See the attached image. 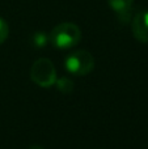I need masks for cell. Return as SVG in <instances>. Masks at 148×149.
Instances as JSON below:
<instances>
[{"mask_svg": "<svg viewBox=\"0 0 148 149\" xmlns=\"http://www.w3.org/2000/svg\"><path fill=\"white\" fill-rule=\"evenodd\" d=\"M49 38L57 49H71L80 42L81 30L76 24L62 22L52 29Z\"/></svg>", "mask_w": 148, "mask_h": 149, "instance_id": "cell-1", "label": "cell"}, {"mask_svg": "<svg viewBox=\"0 0 148 149\" xmlns=\"http://www.w3.org/2000/svg\"><path fill=\"white\" fill-rule=\"evenodd\" d=\"M30 77L41 88H50L57 81V71L51 60L39 58L33 63L30 70Z\"/></svg>", "mask_w": 148, "mask_h": 149, "instance_id": "cell-2", "label": "cell"}, {"mask_svg": "<svg viewBox=\"0 0 148 149\" xmlns=\"http://www.w3.org/2000/svg\"><path fill=\"white\" fill-rule=\"evenodd\" d=\"M64 67L75 76H84L93 70L94 58L87 50H77L64 59Z\"/></svg>", "mask_w": 148, "mask_h": 149, "instance_id": "cell-3", "label": "cell"}, {"mask_svg": "<svg viewBox=\"0 0 148 149\" xmlns=\"http://www.w3.org/2000/svg\"><path fill=\"white\" fill-rule=\"evenodd\" d=\"M131 29L135 39L142 43H148V9L139 10L134 15Z\"/></svg>", "mask_w": 148, "mask_h": 149, "instance_id": "cell-4", "label": "cell"}, {"mask_svg": "<svg viewBox=\"0 0 148 149\" xmlns=\"http://www.w3.org/2000/svg\"><path fill=\"white\" fill-rule=\"evenodd\" d=\"M110 8L115 12L118 20L122 24H127L131 20L134 0H108Z\"/></svg>", "mask_w": 148, "mask_h": 149, "instance_id": "cell-5", "label": "cell"}, {"mask_svg": "<svg viewBox=\"0 0 148 149\" xmlns=\"http://www.w3.org/2000/svg\"><path fill=\"white\" fill-rule=\"evenodd\" d=\"M55 85H57V88H58L59 92L66 93V94H68V93L72 92L73 86H75L73 81L70 79V77H60V79H57Z\"/></svg>", "mask_w": 148, "mask_h": 149, "instance_id": "cell-6", "label": "cell"}, {"mask_svg": "<svg viewBox=\"0 0 148 149\" xmlns=\"http://www.w3.org/2000/svg\"><path fill=\"white\" fill-rule=\"evenodd\" d=\"M47 42H49V37L46 36L45 33H36L33 36V43L36 47H38V49H41V47L46 46Z\"/></svg>", "mask_w": 148, "mask_h": 149, "instance_id": "cell-7", "label": "cell"}, {"mask_svg": "<svg viewBox=\"0 0 148 149\" xmlns=\"http://www.w3.org/2000/svg\"><path fill=\"white\" fill-rule=\"evenodd\" d=\"M8 36H9V26L0 17V45L4 43L5 39L8 38Z\"/></svg>", "mask_w": 148, "mask_h": 149, "instance_id": "cell-8", "label": "cell"}, {"mask_svg": "<svg viewBox=\"0 0 148 149\" xmlns=\"http://www.w3.org/2000/svg\"><path fill=\"white\" fill-rule=\"evenodd\" d=\"M30 149H43V148H41V147H37V145H34V147H31Z\"/></svg>", "mask_w": 148, "mask_h": 149, "instance_id": "cell-9", "label": "cell"}]
</instances>
